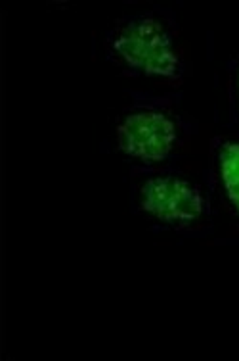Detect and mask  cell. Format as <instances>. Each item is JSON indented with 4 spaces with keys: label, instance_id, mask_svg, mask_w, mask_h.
Returning <instances> with one entry per match:
<instances>
[{
    "label": "cell",
    "instance_id": "6da1fadb",
    "mask_svg": "<svg viewBox=\"0 0 239 361\" xmlns=\"http://www.w3.org/2000/svg\"><path fill=\"white\" fill-rule=\"evenodd\" d=\"M113 50L124 63L146 75L174 77L180 70L171 35L151 18L127 23L113 39Z\"/></svg>",
    "mask_w": 239,
    "mask_h": 361
},
{
    "label": "cell",
    "instance_id": "7a4b0ae2",
    "mask_svg": "<svg viewBox=\"0 0 239 361\" xmlns=\"http://www.w3.org/2000/svg\"><path fill=\"white\" fill-rule=\"evenodd\" d=\"M119 148L143 161L164 160L176 142V126L159 111H136L117 127Z\"/></svg>",
    "mask_w": 239,
    "mask_h": 361
},
{
    "label": "cell",
    "instance_id": "3957f363",
    "mask_svg": "<svg viewBox=\"0 0 239 361\" xmlns=\"http://www.w3.org/2000/svg\"><path fill=\"white\" fill-rule=\"evenodd\" d=\"M146 214L164 223H191L203 216V198L188 180L178 177H153L140 192Z\"/></svg>",
    "mask_w": 239,
    "mask_h": 361
},
{
    "label": "cell",
    "instance_id": "277c9868",
    "mask_svg": "<svg viewBox=\"0 0 239 361\" xmlns=\"http://www.w3.org/2000/svg\"><path fill=\"white\" fill-rule=\"evenodd\" d=\"M220 173L226 195L239 212V145L228 142L220 150Z\"/></svg>",
    "mask_w": 239,
    "mask_h": 361
}]
</instances>
